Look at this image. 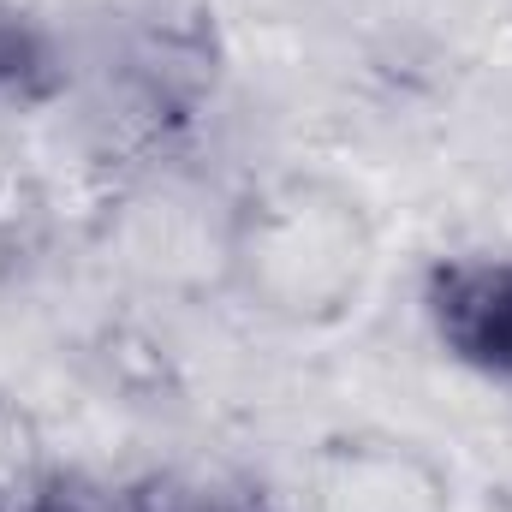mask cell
<instances>
[{
	"label": "cell",
	"instance_id": "cell-2",
	"mask_svg": "<svg viewBox=\"0 0 512 512\" xmlns=\"http://www.w3.org/2000/svg\"><path fill=\"white\" fill-rule=\"evenodd\" d=\"M54 90V60L42 48V36L0 6V102H36Z\"/></svg>",
	"mask_w": 512,
	"mask_h": 512
},
{
	"label": "cell",
	"instance_id": "cell-1",
	"mask_svg": "<svg viewBox=\"0 0 512 512\" xmlns=\"http://www.w3.org/2000/svg\"><path fill=\"white\" fill-rule=\"evenodd\" d=\"M429 316L453 358L512 376V262H441L429 274Z\"/></svg>",
	"mask_w": 512,
	"mask_h": 512
},
{
	"label": "cell",
	"instance_id": "cell-3",
	"mask_svg": "<svg viewBox=\"0 0 512 512\" xmlns=\"http://www.w3.org/2000/svg\"><path fill=\"white\" fill-rule=\"evenodd\" d=\"M18 512H72V507H66V501H54V495H48V501H30V507H18Z\"/></svg>",
	"mask_w": 512,
	"mask_h": 512
}]
</instances>
